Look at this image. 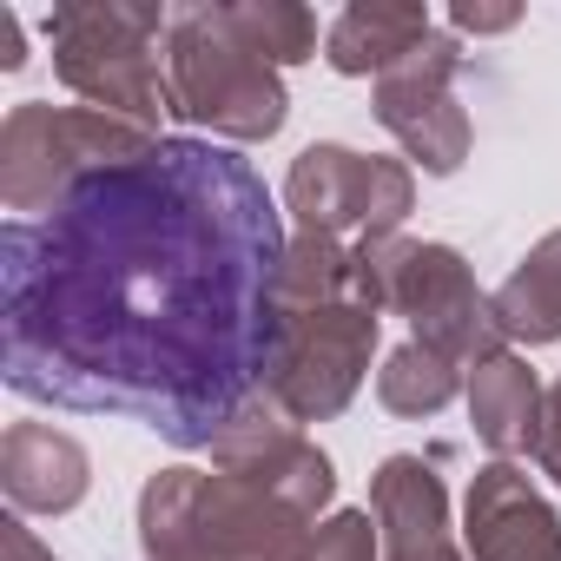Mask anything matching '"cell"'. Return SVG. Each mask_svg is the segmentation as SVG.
Returning a JSON list of instances; mask_svg holds the SVG:
<instances>
[{
  "label": "cell",
  "instance_id": "obj_1",
  "mask_svg": "<svg viewBox=\"0 0 561 561\" xmlns=\"http://www.w3.org/2000/svg\"><path fill=\"white\" fill-rule=\"evenodd\" d=\"M285 218L251 159L152 139L0 231L8 383L80 416L211 443L277 357Z\"/></svg>",
  "mask_w": 561,
  "mask_h": 561
}]
</instances>
